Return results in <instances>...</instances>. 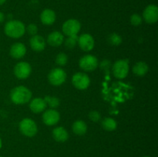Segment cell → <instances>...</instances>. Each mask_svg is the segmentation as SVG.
<instances>
[{
  "label": "cell",
  "mask_w": 158,
  "mask_h": 157,
  "mask_svg": "<svg viewBox=\"0 0 158 157\" xmlns=\"http://www.w3.org/2000/svg\"><path fill=\"white\" fill-rule=\"evenodd\" d=\"M32 98V92L25 86H16L10 92V99L16 105H24L29 103Z\"/></svg>",
  "instance_id": "obj_1"
},
{
  "label": "cell",
  "mask_w": 158,
  "mask_h": 157,
  "mask_svg": "<svg viewBox=\"0 0 158 157\" xmlns=\"http://www.w3.org/2000/svg\"><path fill=\"white\" fill-rule=\"evenodd\" d=\"M4 32L10 38H21L26 32V26L19 20H10L5 25Z\"/></svg>",
  "instance_id": "obj_2"
},
{
  "label": "cell",
  "mask_w": 158,
  "mask_h": 157,
  "mask_svg": "<svg viewBox=\"0 0 158 157\" xmlns=\"http://www.w3.org/2000/svg\"><path fill=\"white\" fill-rule=\"evenodd\" d=\"M129 61L128 59H119L112 66L113 74L119 79H123L129 73Z\"/></svg>",
  "instance_id": "obj_3"
},
{
  "label": "cell",
  "mask_w": 158,
  "mask_h": 157,
  "mask_svg": "<svg viewBox=\"0 0 158 157\" xmlns=\"http://www.w3.org/2000/svg\"><path fill=\"white\" fill-rule=\"evenodd\" d=\"M19 130L25 136L33 137L38 132V127L34 120L26 118L19 123Z\"/></svg>",
  "instance_id": "obj_4"
},
{
  "label": "cell",
  "mask_w": 158,
  "mask_h": 157,
  "mask_svg": "<svg viewBox=\"0 0 158 157\" xmlns=\"http://www.w3.org/2000/svg\"><path fill=\"white\" fill-rule=\"evenodd\" d=\"M66 79V73L61 68H55L49 72L48 80L49 83L54 86H60L65 83Z\"/></svg>",
  "instance_id": "obj_5"
},
{
  "label": "cell",
  "mask_w": 158,
  "mask_h": 157,
  "mask_svg": "<svg viewBox=\"0 0 158 157\" xmlns=\"http://www.w3.org/2000/svg\"><path fill=\"white\" fill-rule=\"evenodd\" d=\"M80 69L85 72H92L98 67V59L92 55H86L79 61Z\"/></svg>",
  "instance_id": "obj_6"
},
{
  "label": "cell",
  "mask_w": 158,
  "mask_h": 157,
  "mask_svg": "<svg viewBox=\"0 0 158 157\" xmlns=\"http://www.w3.org/2000/svg\"><path fill=\"white\" fill-rule=\"evenodd\" d=\"M72 83L77 89L84 90L89 87L90 84V78L84 72H77L73 76Z\"/></svg>",
  "instance_id": "obj_7"
},
{
  "label": "cell",
  "mask_w": 158,
  "mask_h": 157,
  "mask_svg": "<svg viewBox=\"0 0 158 157\" xmlns=\"http://www.w3.org/2000/svg\"><path fill=\"white\" fill-rule=\"evenodd\" d=\"M62 29H63V32L65 35L67 36H70V35L78 34L81 29V25L78 20L71 18V19L66 20L63 23Z\"/></svg>",
  "instance_id": "obj_8"
},
{
  "label": "cell",
  "mask_w": 158,
  "mask_h": 157,
  "mask_svg": "<svg viewBox=\"0 0 158 157\" xmlns=\"http://www.w3.org/2000/svg\"><path fill=\"white\" fill-rule=\"evenodd\" d=\"M32 68L30 64L26 62H18L14 67V74L19 79H26L30 75Z\"/></svg>",
  "instance_id": "obj_9"
},
{
  "label": "cell",
  "mask_w": 158,
  "mask_h": 157,
  "mask_svg": "<svg viewBox=\"0 0 158 157\" xmlns=\"http://www.w3.org/2000/svg\"><path fill=\"white\" fill-rule=\"evenodd\" d=\"M148 24H154L158 20V8L156 5H148L143 12V17Z\"/></svg>",
  "instance_id": "obj_10"
},
{
  "label": "cell",
  "mask_w": 158,
  "mask_h": 157,
  "mask_svg": "<svg viewBox=\"0 0 158 157\" xmlns=\"http://www.w3.org/2000/svg\"><path fill=\"white\" fill-rule=\"evenodd\" d=\"M78 45L83 51L89 52L94 48L95 41L90 34H82L80 37H78Z\"/></svg>",
  "instance_id": "obj_11"
},
{
  "label": "cell",
  "mask_w": 158,
  "mask_h": 157,
  "mask_svg": "<svg viewBox=\"0 0 158 157\" xmlns=\"http://www.w3.org/2000/svg\"><path fill=\"white\" fill-rule=\"evenodd\" d=\"M60 119V113L54 109H47L43 115V121L46 126H54L59 123Z\"/></svg>",
  "instance_id": "obj_12"
},
{
  "label": "cell",
  "mask_w": 158,
  "mask_h": 157,
  "mask_svg": "<svg viewBox=\"0 0 158 157\" xmlns=\"http://www.w3.org/2000/svg\"><path fill=\"white\" fill-rule=\"evenodd\" d=\"M29 45L31 49L35 52H41L46 48V42L43 36L39 35H35L31 37L29 40Z\"/></svg>",
  "instance_id": "obj_13"
},
{
  "label": "cell",
  "mask_w": 158,
  "mask_h": 157,
  "mask_svg": "<svg viewBox=\"0 0 158 157\" xmlns=\"http://www.w3.org/2000/svg\"><path fill=\"white\" fill-rule=\"evenodd\" d=\"M26 53V48L24 44L22 42H15L11 46L9 54L14 58H21L24 57Z\"/></svg>",
  "instance_id": "obj_14"
},
{
  "label": "cell",
  "mask_w": 158,
  "mask_h": 157,
  "mask_svg": "<svg viewBox=\"0 0 158 157\" xmlns=\"http://www.w3.org/2000/svg\"><path fill=\"white\" fill-rule=\"evenodd\" d=\"M56 18V15L52 9H46L40 14V20L45 26H51L53 24Z\"/></svg>",
  "instance_id": "obj_15"
},
{
  "label": "cell",
  "mask_w": 158,
  "mask_h": 157,
  "mask_svg": "<svg viewBox=\"0 0 158 157\" xmlns=\"http://www.w3.org/2000/svg\"><path fill=\"white\" fill-rule=\"evenodd\" d=\"M64 42V36L61 32L58 31H54L49 34L47 37V42L49 46L57 47L62 45Z\"/></svg>",
  "instance_id": "obj_16"
},
{
  "label": "cell",
  "mask_w": 158,
  "mask_h": 157,
  "mask_svg": "<svg viewBox=\"0 0 158 157\" xmlns=\"http://www.w3.org/2000/svg\"><path fill=\"white\" fill-rule=\"evenodd\" d=\"M52 137L58 143H64L69 139V133L67 130L63 126H58L55 128L52 132Z\"/></svg>",
  "instance_id": "obj_17"
},
{
  "label": "cell",
  "mask_w": 158,
  "mask_h": 157,
  "mask_svg": "<svg viewBox=\"0 0 158 157\" xmlns=\"http://www.w3.org/2000/svg\"><path fill=\"white\" fill-rule=\"evenodd\" d=\"M46 103L44 99L35 98L29 103V108L34 113H40L43 112L46 108Z\"/></svg>",
  "instance_id": "obj_18"
},
{
  "label": "cell",
  "mask_w": 158,
  "mask_h": 157,
  "mask_svg": "<svg viewBox=\"0 0 158 157\" xmlns=\"http://www.w3.org/2000/svg\"><path fill=\"white\" fill-rule=\"evenodd\" d=\"M72 129L77 135H83L87 131V125L83 120H77L73 124Z\"/></svg>",
  "instance_id": "obj_19"
},
{
  "label": "cell",
  "mask_w": 158,
  "mask_h": 157,
  "mask_svg": "<svg viewBox=\"0 0 158 157\" xmlns=\"http://www.w3.org/2000/svg\"><path fill=\"white\" fill-rule=\"evenodd\" d=\"M148 65L144 62H138L133 67V72L137 76H143L148 72Z\"/></svg>",
  "instance_id": "obj_20"
},
{
  "label": "cell",
  "mask_w": 158,
  "mask_h": 157,
  "mask_svg": "<svg viewBox=\"0 0 158 157\" xmlns=\"http://www.w3.org/2000/svg\"><path fill=\"white\" fill-rule=\"evenodd\" d=\"M101 124L103 129L106 131H109V132L115 130L117 127V123L116 120L110 117H106V118L103 119Z\"/></svg>",
  "instance_id": "obj_21"
},
{
  "label": "cell",
  "mask_w": 158,
  "mask_h": 157,
  "mask_svg": "<svg viewBox=\"0 0 158 157\" xmlns=\"http://www.w3.org/2000/svg\"><path fill=\"white\" fill-rule=\"evenodd\" d=\"M45 102L46 105L49 106L51 109H56L60 105V100L56 96H52V95H46L44 98Z\"/></svg>",
  "instance_id": "obj_22"
},
{
  "label": "cell",
  "mask_w": 158,
  "mask_h": 157,
  "mask_svg": "<svg viewBox=\"0 0 158 157\" xmlns=\"http://www.w3.org/2000/svg\"><path fill=\"white\" fill-rule=\"evenodd\" d=\"M63 42H64L66 48H67L68 49H74L75 46L78 44V35H73L68 36Z\"/></svg>",
  "instance_id": "obj_23"
},
{
  "label": "cell",
  "mask_w": 158,
  "mask_h": 157,
  "mask_svg": "<svg viewBox=\"0 0 158 157\" xmlns=\"http://www.w3.org/2000/svg\"><path fill=\"white\" fill-rule=\"evenodd\" d=\"M107 41L108 43L110 44L111 46H117L122 43V37L119 34L114 32V33H111L110 35H109Z\"/></svg>",
  "instance_id": "obj_24"
},
{
  "label": "cell",
  "mask_w": 158,
  "mask_h": 157,
  "mask_svg": "<svg viewBox=\"0 0 158 157\" xmlns=\"http://www.w3.org/2000/svg\"><path fill=\"white\" fill-rule=\"evenodd\" d=\"M68 62V56L64 52H60L56 57V63L59 66H64Z\"/></svg>",
  "instance_id": "obj_25"
},
{
  "label": "cell",
  "mask_w": 158,
  "mask_h": 157,
  "mask_svg": "<svg viewBox=\"0 0 158 157\" xmlns=\"http://www.w3.org/2000/svg\"><path fill=\"white\" fill-rule=\"evenodd\" d=\"M130 21H131V23L132 26H138L140 25H141L142 22H143V18L139 14L135 13L131 15V18H130Z\"/></svg>",
  "instance_id": "obj_26"
},
{
  "label": "cell",
  "mask_w": 158,
  "mask_h": 157,
  "mask_svg": "<svg viewBox=\"0 0 158 157\" xmlns=\"http://www.w3.org/2000/svg\"><path fill=\"white\" fill-rule=\"evenodd\" d=\"M26 32H27V33L29 35H30L31 36H33V35H37V32H38V27L34 23H31L29 24L27 27L26 28Z\"/></svg>",
  "instance_id": "obj_27"
},
{
  "label": "cell",
  "mask_w": 158,
  "mask_h": 157,
  "mask_svg": "<svg viewBox=\"0 0 158 157\" xmlns=\"http://www.w3.org/2000/svg\"><path fill=\"white\" fill-rule=\"evenodd\" d=\"M88 116H89V119L92 122H94V123H97L101 119V115H100V112L95 110L91 111L89 113V115H88Z\"/></svg>",
  "instance_id": "obj_28"
},
{
  "label": "cell",
  "mask_w": 158,
  "mask_h": 157,
  "mask_svg": "<svg viewBox=\"0 0 158 157\" xmlns=\"http://www.w3.org/2000/svg\"><path fill=\"white\" fill-rule=\"evenodd\" d=\"M100 68L103 70L106 71V72H108L109 71L110 72V68L111 65H110V62L108 61L107 59H104L101 63H100Z\"/></svg>",
  "instance_id": "obj_29"
},
{
  "label": "cell",
  "mask_w": 158,
  "mask_h": 157,
  "mask_svg": "<svg viewBox=\"0 0 158 157\" xmlns=\"http://www.w3.org/2000/svg\"><path fill=\"white\" fill-rule=\"evenodd\" d=\"M5 18H6V16H5L4 13L2 12H0V24L2 23L3 22L5 21Z\"/></svg>",
  "instance_id": "obj_30"
},
{
  "label": "cell",
  "mask_w": 158,
  "mask_h": 157,
  "mask_svg": "<svg viewBox=\"0 0 158 157\" xmlns=\"http://www.w3.org/2000/svg\"><path fill=\"white\" fill-rule=\"evenodd\" d=\"M6 2V0H0V6H2L5 2Z\"/></svg>",
  "instance_id": "obj_31"
},
{
  "label": "cell",
  "mask_w": 158,
  "mask_h": 157,
  "mask_svg": "<svg viewBox=\"0 0 158 157\" xmlns=\"http://www.w3.org/2000/svg\"><path fill=\"white\" fill-rule=\"evenodd\" d=\"M2 146V139H1V138H0V149H1Z\"/></svg>",
  "instance_id": "obj_32"
},
{
  "label": "cell",
  "mask_w": 158,
  "mask_h": 157,
  "mask_svg": "<svg viewBox=\"0 0 158 157\" xmlns=\"http://www.w3.org/2000/svg\"><path fill=\"white\" fill-rule=\"evenodd\" d=\"M143 157H151V156H149V155H144V156H143Z\"/></svg>",
  "instance_id": "obj_33"
},
{
  "label": "cell",
  "mask_w": 158,
  "mask_h": 157,
  "mask_svg": "<svg viewBox=\"0 0 158 157\" xmlns=\"http://www.w3.org/2000/svg\"><path fill=\"white\" fill-rule=\"evenodd\" d=\"M0 157H3V156H2V155H0Z\"/></svg>",
  "instance_id": "obj_34"
}]
</instances>
